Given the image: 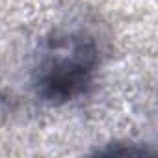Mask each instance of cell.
Segmentation results:
<instances>
[{
  "instance_id": "cell-1",
  "label": "cell",
  "mask_w": 158,
  "mask_h": 158,
  "mask_svg": "<svg viewBox=\"0 0 158 158\" xmlns=\"http://www.w3.org/2000/svg\"><path fill=\"white\" fill-rule=\"evenodd\" d=\"M91 65V52L82 41L71 39L54 47L45 63V73L41 78L45 95L50 99L73 97L88 84Z\"/></svg>"
}]
</instances>
